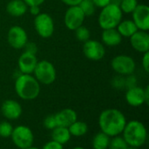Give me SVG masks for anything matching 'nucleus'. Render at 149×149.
Listing matches in <instances>:
<instances>
[{"label":"nucleus","instance_id":"obj_9","mask_svg":"<svg viewBox=\"0 0 149 149\" xmlns=\"http://www.w3.org/2000/svg\"><path fill=\"white\" fill-rule=\"evenodd\" d=\"M85 18L86 16L79 5H73L69 6V8L66 10L64 17V22L69 30L75 31L78 27L83 25Z\"/></svg>","mask_w":149,"mask_h":149},{"label":"nucleus","instance_id":"obj_11","mask_svg":"<svg viewBox=\"0 0 149 149\" xmlns=\"http://www.w3.org/2000/svg\"><path fill=\"white\" fill-rule=\"evenodd\" d=\"M84 55L91 61H100L104 58L106 49L102 43L95 40H88L83 45Z\"/></svg>","mask_w":149,"mask_h":149},{"label":"nucleus","instance_id":"obj_2","mask_svg":"<svg viewBox=\"0 0 149 149\" xmlns=\"http://www.w3.org/2000/svg\"><path fill=\"white\" fill-rule=\"evenodd\" d=\"M15 91L17 95L26 101L37 98L40 93V83L31 75L21 74L16 78Z\"/></svg>","mask_w":149,"mask_h":149},{"label":"nucleus","instance_id":"obj_4","mask_svg":"<svg viewBox=\"0 0 149 149\" xmlns=\"http://www.w3.org/2000/svg\"><path fill=\"white\" fill-rule=\"evenodd\" d=\"M122 14L119 5L115 4H109L101 8V11L98 18L100 26L104 29L116 28L119 23L122 20Z\"/></svg>","mask_w":149,"mask_h":149},{"label":"nucleus","instance_id":"obj_8","mask_svg":"<svg viewBox=\"0 0 149 149\" xmlns=\"http://www.w3.org/2000/svg\"><path fill=\"white\" fill-rule=\"evenodd\" d=\"M34 27L38 34L44 39H48L54 32V22L52 18L48 13L40 12L35 16Z\"/></svg>","mask_w":149,"mask_h":149},{"label":"nucleus","instance_id":"obj_6","mask_svg":"<svg viewBox=\"0 0 149 149\" xmlns=\"http://www.w3.org/2000/svg\"><path fill=\"white\" fill-rule=\"evenodd\" d=\"M10 138L13 144L19 149L28 148L34 142V134L31 129L26 126H17L13 128Z\"/></svg>","mask_w":149,"mask_h":149},{"label":"nucleus","instance_id":"obj_10","mask_svg":"<svg viewBox=\"0 0 149 149\" xmlns=\"http://www.w3.org/2000/svg\"><path fill=\"white\" fill-rule=\"evenodd\" d=\"M7 41L11 47L15 49H22L28 42V35L23 27L13 25L8 31Z\"/></svg>","mask_w":149,"mask_h":149},{"label":"nucleus","instance_id":"obj_26","mask_svg":"<svg viewBox=\"0 0 149 149\" xmlns=\"http://www.w3.org/2000/svg\"><path fill=\"white\" fill-rule=\"evenodd\" d=\"M112 138L113 139L110 140V143L108 147L109 149H127V148L128 147L123 137L118 135Z\"/></svg>","mask_w":149,"mask_h":149},{"label":"nucleus","instance_id":"obj_30","mask_svg":"<svg viewBox=\"0 0 149 149\" xmlns=\"http://www.w3.org/2000/svg\"><path fill=\"white\" fill-rule=\"evenodd\" d=\"M42 149H64V145L52 140V141L46 142L43 146Z\"/></svg>","mask_w":149,"mask_h":149},{"label":"nucleus","instance_id":"obj_3","mask_svg":"<svg viewBox=\"0 0 149 149\" xmlns=\"http://www.w3.org/2000/svg\"><path fill=\"white\" fill-rule=\"evenodd\" d=\"M122 137L129 147L141 148L148 139V131L145 125L139 120L127 122L122 132Z\"/></svg>","mask_w":149,"mask_h":149},{"label":"nucleus","instance_id":"obj_14","mask_svg":"<svg viewBox=\"0 0 149 149\" xmlns=\"http://www.w3.org/2000/svg\"><path fill=\"white\" fill-rule=\"evenodd\" d=\"M38 61L35 54L24 51L18 58V69L21 72V74L31 75L33 74V71L36 68Z\"/></svg>","mask_w":149,"mask_h":149},{"label":"nucleus","instance_id":"obj_32","mask_svg":"<svg viewBox=\"0 0 149 149\" xmlns=\"http://www.w3.org/2000/svg\"><path fill=\"white\" fill-rule=\"evenodd\" d=\"M24 48H25V51L35 54H36L37 50H38V47L34 42H27L24 46Z\"/></svg>","mask_w":149,"mask_h":149},{"label":"nucleus","instance_id":"obj_23","mask_svg":"<svg viewBox=\"0 0 149 149\" xmlns=\"http://www.w3.org/2000/svg\"><path fill=\"white\" fill-rule=\"evenodd\" d=\"M111 137L104 133L103 132L98 133L93 140V149H107L109 147Z\"/></svg>","mask_w":149,"mask_h":149},{"label":"nucleus","instance_id":"obj_7","mask_svg":"<svg viewBox=\"0 0 149 149\" xmlns=\"http://www.w3.org/2000/svg\"><path fill=\"white\" fill-rule=\"evenodd\" d=\"M111 67L114 72L120 76H130L134 72L136 64L131 56L120 54L112 60Z\"/></svg>","mask_w":149,"mask_h":149},{"label":"nucleus","instance_id":"obj_5","mask_svg":"<svg viewBox=\"0 0 149 149\" xmlns=\"http://www.w3.org/2000/svg\"><path fill=\"white\" fill-rule=\"evenodd\" d=\"M33 74L38 82L44 85H50L53 83L57 77L55 67L48 61H38Z\"/></svg>","mask_w":149,"mask_h":149},{"label":"nucleus","instance_id":"obj_21","mask_svg":"<svg viewBox=\"0 0 149 149\" xmlns=\"http://www.w3.org/2000/svg\"><path fill=\"white\" fill-rule=\"evenodd\" d=\"M71 137L72 135L68 130V127L57 126L52 130V140L62 145L66 144L71 140Z\"/></svg>","mask_w":149,"mask_h":149},{"label":"nucleus","instance_id":"obj_15","mask_svg":"<svg viewBox=\"0 0 149 149\" xmlns=\"http://www.w3.org/2000/svg\"><path fill=\"white\" fill-rule=\"evenodd\" d=\"M130 43L133 48L139 53L149 52V35L148 32L138 30L130 37Z\"/></svg>","mask_w":149,"mask_h":149},{"label":"nucleus","instance_id":"obj_1","mask_svg":"<svg viewBox=\"0 0 149 149\" xmlns=\"http://www.w3.org/2000/svg\"><path fill=\"white\" fill-rule=\"evenodd\" d=\"M126 124L125 115L118 109L104 110L99 117V126L101 132L109 137L121 134Z\"/></svg>","mask_w":149,"mask_h":149},{"label":"nucleus","instance_id":"obj_12","mask_svg":"<svg viewBox=\"0 0 149 149\" xmlns=\"http://www.w3.org/2000/svg\"><path fill=\"white\" fill-rule=\"evenodd\" d=\"M133 21L138 30L148 32L149 29V7L147 4H138L132 12Z\"/></svg>","mask_w":149,"mask_h":149},{"label":"nucleus","instance_id":"obj_28","mask_svg":"<svg viewBox=\"0 0 149 149\" xmlns=\"http://www.w3.org/2000/svg\"><path fill=\"white\" fill-rule=\"evenodd\" d=\"M13 126L8 121L0 122V137L2 138H9L12 133Z\"/></svg>","mask_w":149,"mask_h":149},{"label":"nucleus","instance_id":"obj_33","mask_svg":"<svg viewBox=\"0 0 149 149\" xmlns=\"http://www.w3.org/2000/svg\"><path fill=\"white\" fill-rule=\"evenodd\" d=\"M92 1L94 4V5L99 8H103L107 4H111V0H92Z\"/></svg>","mask_w":149,"mask_h":149},{"label":"nucleus","instance_id":"obj_22","mask_svg":"<svg viewBox=\"0 0 149 149\" xmlns=\"http://www.w3.org/2000/svg\"><path fill=\"white\" fill-rule=\"evenodd\" d=\"M68 130L72 136L81 137L86 134V133L88 132V126L86 122L77 119L68 127Z\"/></svg>","mask_w":149,"mask_h":149},{"label":"nucleus","instance_id":"obj_27","mask_svg":"<svg viewBox=\"0 0 149 149\" xmlns=\"http://www.w3.org/2000/svg\"><path fill=\"white\" fill-rule=\"evenodd\" d=\"M75 36H76L78 40L85 42V41H86V40H88L90 39L91 32H90L89 29L86 26H84L82 25H80L79 27H78L75 30Z\"/></svg>","mask_w":149,"mask_h":149},{"label":"nucleus","instance_id":"obj_36","mask_svg":"<svg viewBox=\"0 0 149 149\" xmlns=\"http://www.w3.org/2000/svg\"><path fill=\"white\" fill-rule=\"evenodd\" d=\"M30 13L33 16H37L40 13L39 6H30Z\"/></svg>","mask_w":149,"mask_h":149},{"label":"nucleus","instance_id":"obj_38","mask_svg":"<svg viewBox=\"0 0 149 149\" xmlns=\"http://www.w3.org/2000/svg\"><path fill=\"white\" fill-rule=\"evenodd\" d=\"M127 149H140V148H134V147H129V146H128V147L127 148Z\"/></svg>","mask_w":149,"mask_h":149},{"label":"nucleus","instance_id":"obj_16","mask_svg":"<svg viewBox=\"0 0 149 149\" xmlns=\"http://www.w3.org/2000/svg\"><path fill=\"white\" fill-rule=\"evenodd\" d=\"M125 98H126L127 103L133 107H139L146 104L144 89L136 85L130 87L127 90Z\"/></svg>","mask_w":149,"mask_h":149},{"label":"nucleus","instance_id":"obj_24","mask_svg":"<svg viewBox=\"0 0 149 149\" xmlns=\"http://www.w3.org/2000/svg\"><path fill=\"white\" fill-rule=\"evenodd\" d=\"M79 7L81 9L86 17H91L92 15H93L96 10V6L92 0H82L79 4Z\"/></svg>","mask_w":149,"mask_h":149},{"label":"nucleus","instance_id":"obj_37","mask_svg":"<svg viewBox=\"0 0 149 149\" xmlns=\"http://www.w3.org/2000/svg\"><path fill=\"white\" fill-rule=\"evenodd\" d=\"M144 90H145V98H146V104H147V105H148V102H149V87L148 86H147V87L144 89Z\"/></svg>","mask_w":149,"mask_h":149},{"label":"nucleus","instance_id":"obj_35","mask_svg":"<svg viewBox=\"0 0 149 149\" xmlns=\"http://www.w3.org/2000/svg\"><path fill=\"white\" fill-rule=\"evenodd\" d=\"M60 1L68 6H73V5H79V4L82 0H60Z\"/></svg>","mask_w":149,"mask_h":149},{"label":"nucleus","instance_id":"obj_29","mask_svg":"<svg viewBox=\"0 0 149 149\" xmlns=\"http://www.w3.org/2000/svg\"><path fill=\"white\" fill-rule=\"evenodd\" d=\"M44 126L48 130H53L55 127H57V122L54 114L45 117V119H44Z\"/></svg>","mask_w":149,"mask_h":149},{"label":"nucleus","instance_id":"obj_17","mask_svg":"<svg viewBox=\"0 0 149 149\" xmlns=\"http://www.w3.org/2000/svg\"><path fill=\"white\" fill-rule=\"evenodd\" d=\"M54 116L57 122V126L69 127L78 119L77 112L71 108L63 109L58 112L55 113Z\"/></svg>","mask_w":149,"mask_h":149},{"label":"nucleus","instance_id":"obj_40","mask_svg":"<svg viewBox=\"0 0 149 149\" xmlns=\"http://www.w3.org/2000/svg\"><path fill=\"white\" fill-rule=\"evenodd\" d=\"M72 149H85L84 148H81V147H76V148H74Z\"/></svg>","mask_w":149,"mask_h":149},{"label":"nucleus","instance_id":"obj_39","mask_svg":"<svg viewBox=\"0 0 149 149\" xmlns=\"http://www.w3.org/2000/svg\"><path fill=\"white\" fill-rule=\"evenodd\" d=\"M25 149H38V148H36V147L31 146V147H30V148H25Z\"/></svg>","mask_w":149,"mask_h":149},{"label":"nucleus","instance_id":"obj_19","mask_svg":"<svg viewBox=\"0 0 149 149\" xmlns=\"http://www.w3.org/2000/svg\"><path fill=\"white\" fill-rule=\"evenodd\" d=\"M28 10V5L23 0H10L6 5V11L12 17H22Z\"/></svg>","mask_w":149,"mask_h":149},{"label":"nucleus","instance_id":"obj_18","mask_svg":"<svg viewBox=\"0 0 149 149\" xmlns=\"http://www.w3.org/2000/svg\"><path fill=\"white\" fill-rule=\"evenodd\" d=\"M101 38L103 43L108 47H116L122 41V36L116 28L104 29Z\"/></svg>","mask_w":149,"mask_h":149},{"label":"nucleus","instance_id":"obj_34","mask_svg":"<svg viewBox=\"0 0 149 149\" xmlns=\"http://www.w3.org/2000/svg\"><path fill=\"white\" fill-rule=\"evenodd\" d=\"M23 1L28 5V7H30V6H40L42 4H44L45 0H23Z\"/></svg>","mask_w":149,"mask_h":149},{"label":"nucleus","instance_id":"obj_13","mask_svg":"<svg viewBox=\"0 0 149 149\" xmlns=\"http://www.w3.org/2000/svg\"><path fill=\"white\" fill-rule=\"evenodd\" d=\"M1 112L5 119L9 120H16L21 117L23 109L17 101L13 99H7L2 104Z\"/></svg>","mask_w":149,"mask_h":149},{"label":"nucleus","instance_id":"obj_25","mask_svg":"<svg viewBox=\"0 0 149 149\" xmlns=\"http://www.w3.org/2000/svg\"><path fill=\"white\" fill-rule=\"evenodd\" d=\"M138 4H139L137 0H121L119 6L122 12L132 13Z\"/></svg>","mask_w":149,"mask_h":149},{"label":"nucleus","instance_id":"obj_20","mask_svg":"<svg viewBox=\"0 0 149 149\" xmlns=\"http://www.w3.org/2000/svg\"><path fill=\"white\" fill-rule=\"evenodd\" d=\"M116 29L118 30L120 34L125 38H130L135 32L138 31L137 26L131 19H126L123 21L121 20L116 26Z\"/></svg>","mask_w":149,"mask_h":149},{"label":"nucleus","instance_id":"obj_31","mask_svg":"<svg viewBox=\"0 0 149 149\" xmlns=\"http://www.w3.org/2000/svg\"><path fill=\"white\" fill-rule=\"evenodd\" d=\"M141 63H142V67L144 68V70L148 73L149 72V52H146L143 54V57L141 60Z\"/></svg>","mask_w":149,"mask_h":149}]
</instances>
